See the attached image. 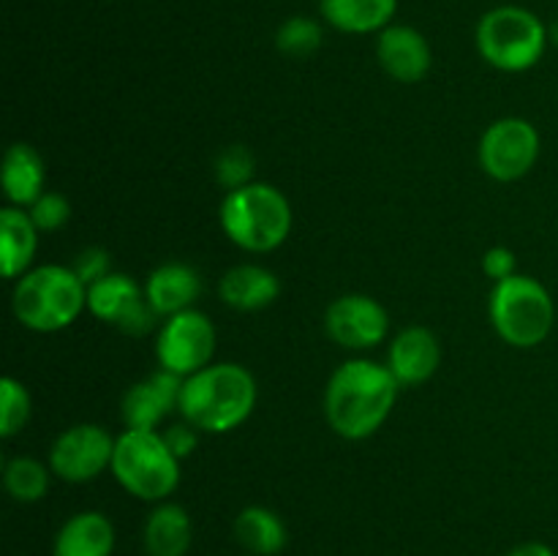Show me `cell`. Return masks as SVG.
Returning <instances> with one entry per match:
<instances>
[{
	"instance_id": "15",
	"label": "cell",
	"mask_w": 558,
	"mask_h": 556,
	"mask_svg": "<svg viewBox=\"0 0 558 556\" xmlns=\"http://www.w3.org/2000/svg\"><path fill=\"white\" fill-rule=\"evenodd\" d=\"M441 363V347L434 330L423 325L403 327L390 343L387 352V368L398 379L401 387H417L425 385L430 376L439 371Z\"/></svg>"
},
{
	"instance_id": "27",
	"label": "cell",
	"mask_w": 558,
	"mask_h": 556,
	"mask_svg": "<svg viewBox=\"0 0 558 556\" xmlns=\"http://www.w3.org/2000/svg\"><path fill=\"white\" fill-rule=\"evenodd\" d=\"M256 158L245 145H229L216 158V180L221 189L238 191L254 183Z\"/></svg>"
},
{
	"instance_id": "18",
	"label": "cell",
	"mask_w": 558,
	"mask_h": 556,
	"mask_svg": "<svg viewBox=\"0 0 558 556\" xmlns=\"http://www.w3.org/2000/svg\"><path fill=\"white\" fill-rule=\"evenodd\" d=\"M218 294L234 311L270 309L281 294V281L270 267L234 265L223 273Z\"/></svg>"
},
{
	"instance_id": "28",
	"label": "cell",
	"mask_w": 558,
	"mask_h": 556,
	"mask_svg": "<svg viewBox=\"0 0 558 556\" xmlns=\"http://www.w3.org/2000/svg\"><path fill=\"white\" fill-rule=\"evenodd\" d=\"M27 213H31L33 223L38 227V232H58V229H63L65 223H69L71 205L63 194L44 191V194L38 196L31 207H27Z\"/></svg>"
},
{
	"instance_id": "7",
	"label": "cell",
	"mask_w": 558,
	"mask_h": 556,
	"mask_svg": "<svg viewBox=\"0 0 558 556\" xmlns=\"http://www.w3.org/2000/svg\"><path fill=\"white\" fill-rule=\"evenodd\" d=\"M550 41L548 27L523 5L490 9L477 25V49L483 60L507 74H521L543 60Z\"/></svg>"
},
{
	"instance_id": "3",
	"label": "cell",
	"mask_w": 558,
	"mask_h": 556,
	"mask_svg": "<svg viewBox=\"0 0 558 556\" xmlns=\"http://www.w3.org/2000/svg\"><path fill=\"white\" fill-rule=\"evenodd\" d=\"M11 309L27 330L58 333L87 309V287L65 265L31 267L16 278Z\"/></svg>"
},
{
	"instance_id": "4",
	"label": "cell",
	"mask_w": 558,
	"mask_h": 556,
	"mask_svg": "<svg viewBox=\"0 0 558 556\" xmlns=\"http://www.w3.org/2000/svg\"><path fill=\"white\" fill-rule=\"evenodd\" d=\"M221 229L243 251L267 254L292 232V205L276 185L254 180L223 196Z\"/></svg>"
},
{
	"instance_id": "17",
	"label": "cell",
	"mask_w": 558,
	"mask_h": 556,
	"mask_svg": "<svg viewBox=\"0 0 558 556\" xmlns=\"http://www.w3.org/2000/svg\"><path fill=\"white\" fill-rule=\"evenodd\" d=\"M194 543V523L189 510L174 501H158L145 518L142 545L147 556H185Z\"/></svg>"
},
{
	"instance_id": "16",
	"label": "cell",
	"mask_w": 558,
	"mask_h": 556,
	"mask_svg": "<svg viewBox=\"0 0 558 556\" xmlns=\"http://www.w3.org/2000/svg\"><path fill=\"white\" fill-rule=\"evenodd\" d=\"M202 294V278L185 262H163L147 276L145 298L150 309L161 319L194 309L196 298Z\"/></svg>"
},
{
	"instance_id": "19",
	"label": "cell",
	"mask_w": 558,
	"mask_h": 556,
	"mask_svg": "<svg viewBox=\"0 0 558 556\" xmlns=\"http://www.w3.org/2000/svg\"><path fill=\"white\" fill-rule=\"evenodd\" d=\"M114 523L98 510L71 516L54 534L52 556H112Z\"/></svg>"
},
{
	"instance_id": "13",
	"label": "cell",
	"mask_w": 558,
	"mask_h": 556,
	"mask_svg": "<svg viewBox=\"0 0 558 556\" xmlns=\"http://www.w3.org/2000/svg\"><path fill=\"white\" fill-rule=\"evenodd\" d=\"M180 392H183V376L163 368L131 385L120 401V418L125 428L156 431L174 409H180Z\"/></svg>"
},
{
	"instance_id": "9",
	"label": "cell",
	"mask_w": 558,
	"mask_h": 556,
	"mask_svg": "<svg viewBox=\"0 0 558 556\" xmlns=\"http://www.w3.org/2000/svg\"><path fill=\"white\" fill-rule=\"evenodd\" d=\"M539 158V134L529 120L501 118L480 140V164L499 183L526 178Z\"/></svg>"
},
{
	"instance_id": "30",
	"label": "cell",
	"mask_w": 558,
	"mask_h": 556,
	"mask_svg": "<svg viewBox=\"0 0 558 556\" xmlns=\"http://www.w3.org/2000/svg\"><path fill=\"white\" fill-rule=\"evenodd\" d=\"M483 270L485 276L494 278V283L505 281V278L515 276L518 273V259L507 245H494V249L485 251L483 256Z\"/></svg>"
},
{
	"instance_id": "32",
	"label": "cell",
	"mask_w": 558,
	"mask_h": 556,
	"mask_svg": "<svg viewBox=\"0 0 558 556\" xmlns=\"http://www.w3.org/2000/svg\"><path fill=\"white\" fill-rule=\"evenodd\" d=\"M507 556H556V551L550 548V545L537 543V540H532V543L515 545V548H512Z\"/></svg>"
},
{
	"instance_id": "6",
	"label": "cell",
	"mask_w": 558,
	"mask_h": 556,
	"mask_svg": "<svg viewBox=\"0 0 558 556\" xmlns=\"http://www.w3.org/2000/svg\"><path fill=\"white\" fill-rule=\"evenodd\" d=\"M490 325L501 341L515 349H534L550 336L556 325V305L548 289L532 276L505 278L490 292Z\"/></svg>"
},
{
	"instance_id": "12",
	"label": "cell",
	"mask_w": 558,
	"mask_h": 556,
	"mask_svg": "<svg viewBox=\"0 0 558 556\" xmlns=\"http://www.w3.org/2000/svg\"><path fill=\"white\" fill-rule=\"evenodd\" d=\"M325 330L338 347L365 352L390 336V314L371 294H341L327 305Z\"/></svg>"
},
{
	"instance_id": "24",
	"label": "cell",
	"mask_w": 558,
	"mask_h": 556,
	"mask_svg": "<svg viewBox=\"0 0 558 556\" xmlns=\"http://www.w3.org/2000/svg\"><path fill=\"white\" fill-rule=\"evenodd\" d=\"M49 478H52V469L31 456L11 458L3 469L5 491H9L11 499L22 501V505L44 499L49 491Z\"/></svg>"
},
{
	"instance_id": "26",
	"label": "cell",
	"mask_w": 558,
	"mask_h": 556,
	"mask_svg": "<svg viewBox=\"0 0 558 556\" xmlns=\"http://www.w3.org/2000/svg\"><path fill=\"white\" fill-rule=\"evenodd\" d=\"M33 412L31 392L14 376H3L0 382V436L11 439L27 425Z\"/></svg>"
},
{
	"instance_id": "8",
	"label": "cell",
	"mask_w": 558,
	"mask_h": 556,
	"mask_svg": "<svg viewBox=\"0 0 558 556\" xmlns=\"http://www.w3.org/2000/svg\"><path fill=\"white\" fill-rule=\"evenodd\" d=\"M218 333L216 325L202 311L189 309L163 319L156 338V358L163 371L189 379L196 371L207 368L216 354Z\"/></svg>"
},
{
	"instance_id": "29",
	"label": "cell",
	"mask_w": 558,
	"mask_h": 556,
	"mask_svg": "<svg viewBox=\"0 0 558 556\" xmlns=\"http://www.w3.org/2000/svg\"><path fill=\"white\" fill-rule=\"evenodd\" d=\"M71 270L80 276V281L85 283V287H93V283L101 281L104 276L112 273V256H109V251L101 249V245H87V249H82L80 254H76Z\"/></svg>"
},
{
	"instance_id": "23",
	"label": "cell",
	"mask_w": 558,
	"mask_h": 556,
	"mask_svg": "<svg viewBox=\"0 0 558 556\" xmlns=\"http://www.w3.org/2000/svg\"><path fill=\"white\" fill-rule=\"evenodd\" d=\"M234 537L254 556H276L289 543L283 518L276 510L262 505H251L240 510V516L234 518Z\"/></svg>"
},
{
	"instance_id": "11",
	"label": "cell",
	"mask_w": 558,
	"mask_h": 556,
	"mask_svg": "<svg viewBox=\"0 0 558 556\" xmlns=\"http://www.w3.org/2000/svg\"><path fill=\"white\" fill-rule=\"evenodd\" d=\"M87 311L96 319L114 325L125 336H147L158 325L161 316L150 309L145 298V287L125 273H109L101 281L87 287Z\"/></svg>"
},
{
	"instance_id": "10",
	"label": "cell",
	"mask_w": 558,
	"mask_h": 556,
	"mask_svg": "<svg viewBox=\"0 0 558 556\" xmlns=\"http://www.w3.org/2000/svg\"><path fill=\"white\" fill-rule=\"evenodd\" d=\"M114 442L104 425H71L49 447V469L65 483H90L112 469Z\"/></svg>"
},
{
	"instance_id": "5",
	"label": "cell",
	"mask_w": 558,
	"mask_h": 556,
	"mask_svg": "<svg viewBox=\"0 0 558 556\" xmlns=\"http://www.w3.org/2000/svg\"><path fill=\"white\" fill-rule=\"evenodd\" d=\"M112 474L131 496L158 505L178 491L180 458L158 431L125 428L114 442Z\"/></svg>"
},
{
	"instance_id": "31",
	"label": "cell",
	"mask_w": 558,
	"mask_h": 556,
	"mask_svg": "<svg viewBox=\"0 0 558 556\" xmlns=\"http://www.w3.org/2000/svg\"><path fill=\"white\" fill-rule=\"evenodd\" d=\"M196 425H191L189 420H183V423H174L169 425L167 431H163V442H167L169 450L174 452V456L183 461V458H189L191 452L196 450V445H199V434H196Z\"/></svg>"
},
{
	"instance_id": "33",
	"label": "cell",
	"mask_w": 558,
	"mask_h": 556,
	"mask_svg": "<svg viewBox=\"0 0 558 556\" xmlns=\"http://www.w3.org/2000/svg\"><path fill=\"white\" fill-rule=\"evenodd\" d=\"M548 33H550V41H554L556 47H558V16H556V20H554V25L548 27Z\"/></svg>"
},
{
	"instance_id": "1",
	"label": "cell",
	"mask_w": 558,
	"mask_h": 556,
	"mask_svg": "<svg viewBox=\"0 0 558 556\" xmlns=\"http://www.w3.org/2000/svg\"><path fill=\"white\" fill-rule=\"evenodd\" d=\"M398 379L387 365L354 358L332 371L325 390V418L341 439L374 436L398 401Z\"/></svg>"
},
{
	"instance_id": "22",
	"label": "cell",
	"mask_w": 558,
	"mask_h": 556,
	"mask_svg": "<svg viewBox=\"0 0 558 556\" xmlns=\"http://www.w3.org/2000/svg\"><path fill=\"white\" fill-rule=\"evenodd\" d=\"M319 11L327 25L336 31L365 36L392 25L398 0H319Z\"/></svg>"
},
{
	"instance_id": "14",
	"label": "cell",
	"mask_w": 558,
	"mask_h": 556,
	"mask_svg": "<svg viewBox=\"0 0 558 556\" xmlns=\"http://www.w3.org/2000/svg\"><path fill=\"white\" fill-rule=\"evenodd\" d=\"M376 58L381 69L403 85L425 80L434 65L428 38L412 25H387L376 41Z\"/></svg>"
},
{
	"instance_id": "20",
	"label": "cell",
	"mask_w": 558,
	"mask_h": 556,
	"mask_svg": "<svg viewBox=\"0 0 558 556\" xmlns=\"http://www.w3.org/2000/svg\"><path fill=\"white\" fill-rule=\"evenodd\" d=\"M38 249V227L25 207H3L0 210V262L5 278H20L31 270Z\"/></svg>"
},
{
	"instance_id": "25",
	"label": "cell",
	"mask_w": 558,
	"mask_h": 556,
	"mask_svg": "<svg viewBox=\"0 0 558 556\" xmlns=\"http://www.w3.org/2000/svg\"><path fill=\"white\" fill-rule=\"evenodd\" d=\"M322 41H325V31L311 16H289L276 31L278 52L289 58H311L322 47Z\"/></svg>"
},
{
	"instance_id": "21",
	"label": "cell",
	"mask_w": 558,
	"mask_h": 556,
	"mask_svg": "<svg viewBox=\"0 0 558 556\" xmlns=\"http://www.w3.org/2000/svg\"><path fill=\"white\" fill-rule=\"evenodd\" d=\"M47 167L36 147L16 142L3 158V194L14 207H31L44 194Z\"/></svg>"
},
{
	"instance_id": "2",
	"label": "cell",
	"mask_w": 558,
	"mask_h": 556,
	"mask_svg": "<svg viewBox=\"0 0 558 556\" xmlns=\"http://www.w3.org/2000/svg\"><path fill=\"white\" fill-rule=\"evenodd\" d=\"M256 396V379L245 365L210 363L183 379L180 414L205 434H229L251 418Z\"/></svg>"
}]
</instances>
